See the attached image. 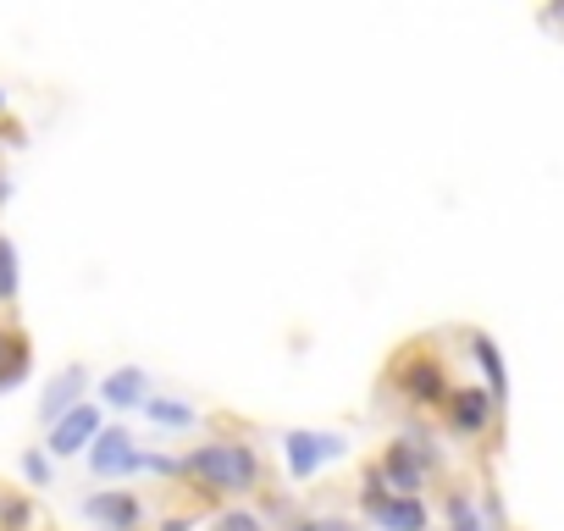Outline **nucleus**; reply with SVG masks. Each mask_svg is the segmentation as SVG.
I'll return each instance as SVG.
<instances>
[{"label": "nucleus", "instance_id": "dca6fc26", "mask_svg": "<svg viewBox=\"0 0 564 531\" xmlns=\"http://www.w3.org/2000/svg\"><path fill=\"white\" fill-rule=\"evenodd\" d=\"M210 531H265V520H260L254 509H221V514L210 520Z\"/></svg>", "mask_w": 564, "mask_h": 531}, {"label": "nucleus", "instance_id": "f03ea898", "mask_svg": "<svg viewBox=\"0 0 564 531\" xmlns=\"http://www.w3.org/2000/svg\"><path fill=\"white\" fill-rule=\"evenodd\" d=\"M393 382H399V399H410L415 410H443L448 393H454L443 360H432V355H404L393 366Z\"/></svg>", "mask_w": 564, "mask_h": 531}, {"label": "nucleus", "instance_id": "4468645a", "mask_svg": "<svg viewBox=\"0 0 564 531\" xmlns=\"http://www.w3.org/2000/svg\"><path fill=\"white\" fill-rule=\"evenodd\" d=\"M0 305H18V243L0 238Z\"/></svg>", "mask_w": 564, "mask_h": 531}, {"label": "nucleus", "instance_id": "ddd939ff", "mask_svg": "<svg viewBox=\"0 0 564 531\" xmlns=\"http://www.w3.org/2000/svg\"><path fill=\"white\" fill-rule=\"evenodd\" d=\"M144 415H150L155 426H166V432H194V426H199V415H194L183 399H150Z\"/></svg>", "mask_w": 564, "mask_h": 531}, {"label": "nucleus", "instance_id": "9d476101", "mask_svg": "<svg viewBox=\"0 0 564 531\" xmlns=\"http://www.w3.org/2000/svg\"><path fill=\"white\" fill-rule=\"evenodd\" d=\"M465 344H470V360H476V366H481V377H487V399L503 410V404H509V371H503L498 344H492L487 333H465Z\"/></svg>", "mask_w": 564, "mask_h": 531}, {"label": "nucleus", "instance_id": "7ed1b4c3", "mask_svg": "<svg viewBox=\"0 0 564 531\" xmlns=\"http://www.w3.org/2000/svg\"><path fill=\"white\" fill-rule=\"evenodd\" d=\"M282 454H289V476L294 481H311L327 459H344L349 443L338 432H282Z\"/></svg>", "mask_w": 564, "mask_h": 531}, {"label": "nucleus", "instance_id": "39448f33", "mask_svg": "<svg viewBox=\"0 0 564 531\" xmlns=\"http://www.w3.org/2000/svg\"><path fill=\"white\" fill-rule=\"evenodd\" d=\"M100 432H106V415H100V404L84 399L73 415H62V421L51 426V454H56V459H73V454H84Z\"/></svg>", "mask_w": 564, "mask_h": 531}, {"label": "nucleus", "instance_id": "2eb2a0df", "mask_svg": "<svg viewBox=\"0 0 564 531\" xmlns=\"http://www.w3.org/2000/svg\"><path fill=\"white\" fill-rule=\"evenodd\" d=\"M0 525H7V531H29V525H34V503L0 492Z\"/></svg>", "mask_w": 564, "mask_h": 531}, {"label": "nucleus", "instance_id": "20e7f679", "mask_svg": "<svg viewBox=\"0 0 564 531\" xmlns=\"http://www.w3.org/2000/svg\"><path fill=\"white\" fill-rule=\"evenodd\" d=\"M139 443L128 426H106L95 443H89V470L95 476H139Z\"/></svg>", "mask_w": 564, "mask_h": 531}, {"label": "nucleus", "instance_id": "9b49d317", "mask_svg": "<svg viewBox=\"0 0 564 531\" xmlns=\"http://www.w3.org/2000/svg\"><path fill=\"white\" fill-rule=\"evenodd\" d=\"M371 520H377L382 531H432V509H426V498H388Z\"/></svg>", "mask_w": 564, "mask_h": 531}, {"label": "nucleus", "instance_id": "6ab92c4d", "mask_svg": "<svg viewBox=\"0 0 564 531\" xmlns=\"http://www.w3.org/2000/svg\"><path fill=\"white\" fill-rule=\"evenodd\" d=\"M322 531H360V520H322Z\"/></svg>", "mask_w": 564, "mask_h": 531}, {"label": "nucleus", "instance_id": "f257e3e1", "mask_svg": "<svg viewBox=\"0 0 564 531\" xmlns=\"http://www.w3.org/2000/svg\"><path fill=\"white\" fill-rule=\"evenodd\" d=\"M177 476H188L194 487L205 492H221V498H243L260 487V454L238 437H221V443H199L188 454H177Z\"/></svg>", "mask_w": 564, "mask_h": 531}, {"label": "nucleus", "instance_id": "412c9836", "mask_svg": "<svg viewBox=\"0 0 564 531\" xmlns=\"http://www.w3.org/2000/svg\"><path fill=\"white\" fill-rule=\"evenodd\" d=\"M0 111H7V89H0Z\"/></svg>", "mask_w": 564, "mask_h": 531}, {"label": "nucleus", "instance_id": "0eeeda50", "mask_svg": "<svg viewBox=\"0 0 564 531\" xmlns=\"http://www.w3.org/2000/svg\"><path fill=\"white\" fill-rule=\"evenodd\" d=\"M84 393H89V371L73 360V366H62L51 382H45V399H40V421L45 426H56L62 415H73L78 404H84Z\"/></svg>", "mask_w": 564, "mask_h": 531}, {"label": "nucleus", "instance_id": "f8f14e48", "mask_svg": "<svg viewBox=\"0 0 564 531\" xmlns=\"http://www.w3.org/2000/svg\"><path fill=\"white\" fill-rule=\"evenodd\" d=\"M29 338L23 333H0V393L7 388H23L29 382Z\"/></svg>", "mask_w": 564, "mask_h": 531}, {"label": "nucleus", "instance_id": "aec40b11", "mask_svg": "<svg viewBox=\"0 0 564 531\" xmlns=\"http://www.w3.org/2000/svg\"><path fill=\"white\" fill-rule=\"evenodd\" d=\"M289 531H322V520H294Z\"/></svg>", "mask_w": 564, "mask_h": 531}, {"label": "nucleus", "instance_id": "1a4fd4ad", "mask_svg": "<svg viewBox=\"0 0 564 531\" xmlns=\"http://www.w3.org/2000/svg\"><path fill=\"white\" fill-rule=\"evenodd\" d=\"M100 399H106L111 410H144V404H150V377H144L139 366H117V371H106Z\"/></svg>", "mask_w": 564, "mask_h": 531}, {"label": "nucleus", "instance_id": "4be33fe9", "mask_svg": "<svg viewBox=\"0 0 564 531\" xmlns=\"http://www.w3.org/2000/svg\"><path fill=\"white\" fill-rule=\"evenodd\" d=\"M443 531H448V525H443Z\"/></svg>", "mask_w": 564, "mask_h": 531}, {"label": "nucleus", "instance_id": "a211bd4d", "mask_svg": "<svg viewBox=\"0 0 564 531\" xmlns=\"http://www.w3.org/2000/svg\"><path fill=\"white\" fill-rule=\"evenodd\" d=\"M161 531H194V514H172V520H161Z\"/></svg>", "mask_w": 564, "mask_h": 531}, {"label": "nucleus", "instance_id": "f3484780", "mask_svg": "<svg viewBox=\"0 0 564 531\" xmlns=\"http://www.w3.org/2000/svg\"><path fill=\"white\" fill-rule=\"evenodd\" d=\"M23 476H29V487H51L56 465L45 459V448H29V454H23Z\"/></svg>", "mask_w": 564, "mask_h": 531}, {"label": "nucleus", "instance_id": "423d86ee", "mask_svg": "<svg viewBox=\"0 0 564 531\" xmlns=\"http://www.w3.org/2000/svg\"><path fill=\"white\" fill-rule=\"evenodd\" d=\"M443 415H448V432H459V437H481V432L498 421V404L487 399V388H454L448 404H443Z\"/></svg>", "mask_w": 564, "mask_h": 531}, {"label": "nucleus", "instance_id": "6e6552de", "mask_svg": "<svg viewBox=\"0 0 564 531\" xmlns=\"http://www.w3.org/2000/svg\"><path fill=\"white\" fill-rule=\"evenodd\" d=\"M84 514L100 520L106 531H139L144 525V498L139 492H89Z\"/></svg>", "mask_w": 564, "mask_h": 531}]
</instances>
